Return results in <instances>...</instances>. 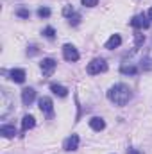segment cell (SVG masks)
Wrapping results in <instances>:
<instances>
[{
	"label": "cell",
	"mask_w": 152,
	"mask_h": 154,
	"mask_svg": "<svg viewBox=\"0 0 152 154\" xmlns=\"http://www.w3.org/2000/svg\"><path fill=\"white\" fill-rule=\"evenodd\" d=\"M131 97H132V93H131L129 86H125V84H114L108 91V99L116 106H125L131 100Z\"/></svg>",
	"instance_id": "1"
},
{
	"label": "cell",
	"mask_w": 152,
	"mask_h": 154,
	"mask_svg": "<svg viewBox=\"0 0 152 154\" xmlns=\"http://www.w3.org/2000/svg\"><path fill=\"white\" fill-rule=\"evenodd\" d=\"M106 70H108V63H106L104 59H93V61L88 65V68H86V72H88L90 75H97V74L106 72Z\"/></svg>",
	"instance_id": "2"
},
{
	"label": "cell",
	"mask_w": 152,
	"mask_h": 154,
	"mask_svg": "<svg viewBox=\"0 0 152 154\" xmlns=\"http://www.w3.org/2000/svg\"><path fill=\"white\" fill-rule=\"evenodd\" d=\"M131 25L134 27V29H141V31H145V29H149V20H147V16L145 14H138V16H134L132 20H131Z\"/></svg>",
	"instance_id": "3"
},
{
	"label": "cell",
	"mask_w": 152,
	"mask_h": 154,
	"mask_svg": "<svg viewBox=\"0 0 152 154\" xmlns=\"http://www.w3.org/2000/svg\"><path fill=\"white\" fill-rule=\"evenodd\" d=\"M39 66H41V72H43L45 75H50V74H52V72L56 70V66H57V63H56L54 59H50V57H47V59H43V61H41V65H39Z\"/></svg>",
	"instance_id": "4"
},
{
	"label": "cell",
	"mask_w": 152,
	"mask_h": 154,
	"mask_svg": "<svg viewBox=\"0 0 152 154\" xmlns=\"http://www.w3.org/2000/svg\"><path fill=\"white\" fill-rule=\"evenodd\" d=\"M63 54H65L66 61H77L79 59V52H77L75 47H72V45H65L63 47Z\"/></svg>",
	"instance_id": "5"
},
{
	"label": "cell",
	"mask_w": 152,
	"mask_h": 154,
	"mask_svg": "<svg viewBox=\"0 0 152 154\" xmlns=\"http://www.w3.org/2000/svg\"><path fill=\"white\" fill-rule=\"evenodd\" d=\"M34 99H36V91H34L32 88H25V90L22 91V102H23L25 106H31Z\"/></svg>",
	"instance_id": "6"
},
{
	"label": "cell",
	"mask_w": 152,
	"mask_h": 154,
	"mask_svg": "<svg viewBox=\"0 0 152 154\" xmlns=\"http://www.w3.org/2000/svg\"><path fill=\"white\" fill-rule=\"evenodd\" d=\"M77 147H79V136H77V134L68 136V138L65 140V143H63V149H65V151H75Z\"/></svg>",
	"instance_id": "7"
},
{
	"label": "cell",
	"mask_w": 152,
	"mask_h": 154,
	"mask_svg": "<svg viewBox=\"0 0 152 154\" xmlns=\"http://www.w3.org/2000/svg\"><path fill=\"white\" fill-rule=\"evenodd\" d=\"M39 109L43 111V113H52V100L48 99V97H41L39 99Z\"/></svg>",
	"instance_id": "8"
},
{
	"label": "cell",
	"mask_w": 152,
	"mask_h": 154,
	"mask_svg": "<svg viewBox=\"0 0 152 154\" xmlns=\"http://www.w3.org/2000/svg\"><path fill=\"white\" fill-rule=\"evenodd\" d=\"M34 125H36L34 116L32 115H25L23 116V120H22V129H23V131H29V129H32Z\"/></svg>",
	"instance_id": "9"
},
{
	"label": "cell",
	"mask_w": 152,
	"mask_h": 154,
	"mask_svg": "<svg viewBox=\"0 0 152 154\" xmlns=\"http://www.w3.org/2000/svg\"><path fill=\"white\" fill-rule=\"evenodd\" d=\"M120 72H122L123 75H136V74H138V68H136L134 65H127V63H123V65L120 66Z\"/></svg>",
	"instance_id": "10"
},
{
	"label": "cell",
	"mask_w": 152,
	"mask_h": 154,
	"mask_svg": "<svg viewBox=\"0 0 152 154\" xmlns=\"http://www.w3.org/2000/svg\"><path fill=\"white\" fill-rule=\"evenodd\" d=\"M0 134L4 138H13L16 134V129H14V125H2L0 127Z\"/></svg>",
	"instance_id": "11"
},
{
	"label": "cell",
	"mask_w": 152,
	"mask_h": 154,
	"mask_svg": "<svg viewBox=\"0 0 152 154\" xmlns=\"http://www.w3.org/2000/svg\"><path fill=\"white\" fill-rule=\"evenodd\" d=\"M11 79L14 81V82H23L25 81V72L23 70H20V68H14V70H11Z\"/></svg>",
	"instance_id": "12"
},
{
	"label": "cell",
	"mask_w": 152,
	"mask_h": 154,
	"mask_svg": "<svg viewBox=\"0 0 152 154\" xmlns=\"http://www.w3.org/2000/svg\"><path fill=\"white\" fill-rule=\"evenodd\" d=\"M90 125H91L95 131H102V129L106 127V122H104L102 118H99V116H93V118L90 120Z\"/></svg>",
	"instance_id": "13"
},
{
	"label": "cell",
	"mask_w": 152,
	"mask_h": 154,
	"mask_svg": "<svg viewBox=\"0 0 152 154\" xmlns=\"http://www.w3.org/2000/svg\"><path fill=\"white\" fill-rule=\"evenodd\" d=\"M120 43H122V38H120L118 34H113L111 38L108 39V43H106V48L113 50V48H116V47H120Z\"/></svg>",
	"instance_id": "14"
},
{
	"label": "cell",
	"mask_w": 152,
	"mask_h": 154,
	"mask_svg": "<svg viewBox=\"0 0 152 154\" xmlns=\"http://www.w3.org/2000/svg\"><path fill=\"white\" fill-rule=\"evenodd\" d=\"M50 90H52L57 97H66V95H68V90H66L65 86H61V84H52Z\"/></svg>",
	"instance_id": "15"
},
{
	"label": "cell",
	"mask_w": 152,
	"mask_h": 154,
	"mask_svg": "<svg viewBox=\"0 0 152 154\" xmlns=\"http://www.w3.org/2000/svg\"><path fill=\"white\" fill-rule=\"evenodd\" d=\"M38 16L39 18H48V16H50V9H48V7H39Z\"/></svg>",
	"instance_id": "16"
},
{
	"label": "cell",
	"mask_w": 152,
	"mask_h": 154,
	"mask_svg": "<svg viewBox=\"0 0 152 154\" xmlns=\"http://www.w3.org/2000/svg\"><path fill=\"white\" fill-rule=\"evenodd\" d=\"M43 34H45V38H48V39H54V38H56V31H54L52 27H47V29L43 31Z\"/></svg>",
	"instance_id": "17"
},
{
	"label": "cell",
	"mask_w": 152,
	"mask_h": 154,
	"mask_svg": "<svg viewBox=\"0 0 152 154\" xmlns=\"http://www.w3.org/2000/svg\"><path fill=\"white\" fill-rule=\"evenodd\" d=\"M82 2V5H86V7H95L97 4H99V0H81Z\"/></svg>",
	"instance_id": "18"
},
{
	"label": "cell",
	"mask_w": 152,
	"mask_h": 154,
	"mask_svg": "<svg viewBox=\"0 0 152 154\" xmlns=\"http://www.w3.org/2000/svg\"><path fill=\"white\" fill-rule=\"evenodd\" d=\"M63 13H65V16H72V14H75L74 7H70V5H66V7L63 9Z\"/></svg>",
	"instance_id": "19"
},
{
	"label": "cell",
	"mask_w": 152,
	"mask_h": 154,
	"mask_svg": "<svg viewBox=\"0 0 152 154\" xmlns=\"http://www.w3.org/2000/svg\"><path fill=\"white\" fill-rule=\"evenodd\" d=\"M16 14H18V16H22V18H29V14H31V13H29L27 9H18V13H16Z\"/></svg>",
	"instance_id": "20"
},
{
	"label": "cell",
	"mask_w": 152,
	"mask_h": 154,
	"mask_svg": "<svg viewBox=\"0 0 152 154\" xmlns=\"http://www.w3.org/2000/svg\"><path fill=\"white\" fill-rule=\"evenodd\" d=\"M127 154H141V152H140V151H136V149H131Z\"/></svg>",
	"instance_id": "21"
},
{
	"label": "cell",
	"mask_w": 152,
	"mask_h": 154,
	"mask_svg": "<svg viewBox=\"0 0 152 154\" xmlns=\"http://www.w3.org/2000/svg\"><path fill=\"white\" fill-rule=\"evenodd\" d=\"M149 16H150V18H152V9H150V11H149Z\"/></svg>",
	"instance_id": "22"
}]
</instances>
